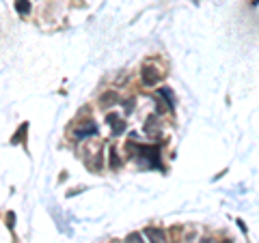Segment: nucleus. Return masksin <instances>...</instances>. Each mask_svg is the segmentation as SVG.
<instances>
[{"label":"nucleus","instance_id":"f257e3e1","mask_svg":"<svg viewBox=\"0 0 259 243\" xmlns=\"http://www.w3.org/2000/svg\"><path fill=\"white\" fill-rule=\"evenodd\" d=\"M127 151L134 153V157H141L149 168L160 166V149L158 147H139V144H127Z\"/></svg>","mask_w":259,"mask_h":243},{"label":"nucleus","instance_id":"f03ea898","mask_svg":"<svg viewBox=\"0 0 259 243\" xmlns=\"http://www.w3.org/2000/svg\"><path fill=\"white\" fill-rule=\"evenodd\" d=\"M158 80H160V71H156L153 67H147V69L143 71V82L147 84V86L158 84Z\"/></svg>","mask_w":259,"mask_h":243},{"label":"nucleus","instance_id":"7ed1b4c3","mask_svg":"<svg viewBox=\"0 0 259 243\" xmlns=\"http://www.w3.org/2000/svg\"><path fill=\"white\" fill-rule=\"evenodd\" d=\"M108 123H110V129H112V136H119V134H123L125 123H123V120H121L117 114H110V116H108Z\"/></svg>","mask_w":259,"mask_h":243},{"label":"nucleus","instance_id":"20e7f679","mask_svg":"<svg viewBox=\"0 0 259 243\" xmlns=\"http://www.w3.org/2000/svg\"><path fill=\"white\" fill-rule=\"evenodd\" d=\"M145 234L151 239V243H166V234H164V230H160V228H147Z\"/></svg>","mask_w":259,"mask_h":243},{"label":"nucleus","instance_id":"39448f33","mask_svg":"<svg viewBox=\"0 0 259 243\" xmlns=\"http://www.w3.org/2000/svg\"><path fill=\"white\" fill-rule=\"evenodd\" d=\"M95 132H97L95 123H87V125H82V127H78V129H76V138H84V136H91V134H95Z\"/></svg>","mask_w":259,"mask_h":243},{"label":"nucleus","instance_id":"423d86ee","mask_svg":"<svg viewBox=\"0 0 259 243\" xmlns=\"http://www.w3.org/2000/svg\"><path fill=\"white\" fill-rule=\"evenodd\" d=\"M15 9H18L20 15H26L30 11V3L28 0H15Z\"/></svg>","mask_w":259,"mask_h":243},{"label":"nucleus","instance_id":"0eeeda50","mask_svg":"<svg viewBox=\"0 0 259 243\" xmlns=\"http://www.w3.org/2000/svg\"><path fill=\"white\" fill-rule=\"evenodd\" d=\"M125 243H145V241H143V237H141L139 232H132V234H127Z\"/></svg>","mask_w":259,"mask_h":243},{"label":"nucleus","instance_id":"6e6552de","mask_svg":"<svg viewBox=\"0 0 259 243\" xmlns=\"http://www.w3.org/2000/svg\"><path fill=\"white\" fill-rule=\"evenodd\" d=\"M201 243H212V241H207V239H205V241H201Z\"/></svg>","mask_w":259,"mask_h":243},{"label":"nucleus","instance_id":"1a4fd4ad","mask_svg":"<svg viewBox=\"0 0 259 243\" xmlns=\"http://www.w3.org/2000/svg\"><path fill=\"white\" fill-rule=\"evenodd\" d=\"M223 243H231V241H223Z\"/></svg>","mask_w":259,"mask_h":243}]
</instances>
